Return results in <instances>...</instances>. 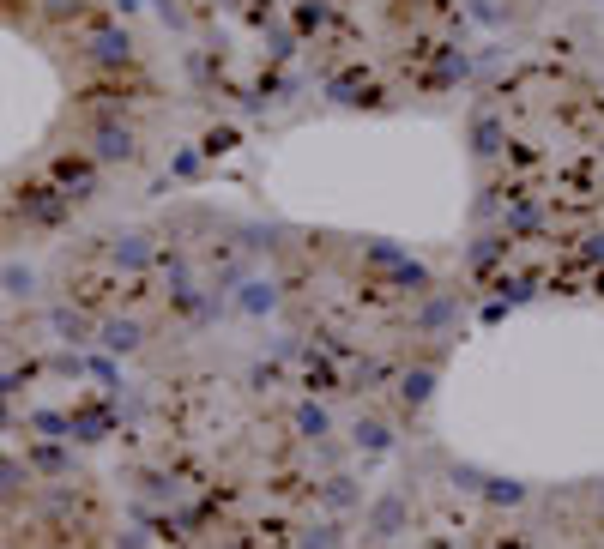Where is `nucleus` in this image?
<instances>
[{
    "mask_svg": "<svg viewBox=\"0 0 604 549\" xmlns=\"http://www.w3.org/2000/svg\"><path fill=\"white\" fill-rule=\"evenodd\" d=\"M296 423H302V435H327V411H321V405H302Z\"/></svg>",
    "mask_w": 604,
    "mask_h": 549,
    "instance_id": "0eeeda50",
    "label": "nucleus"
},
{
    "mask_svg": "<svg viewBox=\"0 0 604 549\" xmlns=\"http://www.w3.org/2000/svg\"><path fill=\"white\" fill-rule=\"evenodd\" d=\"M85 151L97 157V169L103 163H127L133 157V127L127 121H103V127H91V145Z\"/></svg>",
    "mask_w": 604,
    "mask_h": 549,
    "instance_id": "f257e3e1",
    "label": "nucleus"
},
{
    "mask_svg": "<svg viewBox=\"0 0 604 549\" xmlns=\"http://www.w3.org/2000/svg\"><path fill=\"white\" fill-rule=\"evenodd\" d=\"M339 537H333V525H321V531H309V537H302V549H333Z\"/></svg>",
    "mask_w": 604,
    "mask_h": 549,
    "instance_id": "6e6552de",
    "label": "nucleus"
},
{
    "mask_svg": "<svg viewBox=\"0 0 604 549\" xmlns=\"http://www.w3.org/2000/svg\"><path fill=\"white\" fill-rule=\"evenodd\" d=\"M115 260H121V266H145V260H151V248H145L139 236H121V242H115Z\"/></svg>",
    "mask_w": 604,
    "mask_h": 549,
    "instance_id": "20e7f679",
    "label": "nucleus"
},
{
    "mask_svg": "<svg viewBox=\"0 0 604 549\" xmlns=\"http://www.w3.org/2000/svg\"><path fill=\"white\" fill-rule=\"evenodd\" d=\"M399 525H405V495H381V501L369 507V531H375V537H393Z\"/></svg>",
    "mask_w": 604,
    "mask_h": 549,
    "instance_id": "f03ea898",
    "label": "nucleus"
},
{
    "mask_svg": "<svg viewBox=\"0 0 604 549\" xmlns=\"http://www.w3.org/2000/svg\"><path fill=\"white\" fill-rule=\"evenodd\" d=\"M429 387H435V375H429V369H417V375H405V387H399V393H405V405H423V399H429Z\"/></svg>",
    "mask_w": 604,
    "mask_h": 549,
    "instance_id": "39448f33",
    "label": "nucleus"
},
{
    "mask_svg": "<svg viewBox=\"0 0 604 549\" xmlns=\"http://www.w3.org/2000/svg\"><path fill=\"white\" fill-rule=\"evenodd\" d=\"M357 441H363L369 453H381V447H387V423H357Z\"/></svg>",
    "mask_w": 604,
    "mask_h": 549,
    "instance_id": "423d86ee",
    "label": "nucleus"
},
{
    "mask_svg": "<svg viewBox=\"0 0 604 549\" xmlns=\"http://www.w3.org/2000/svg\"><path fill=\"white\" fill-rule=\"evenodd\" d=\"M103 344H109V350H133V344H139V326H133V320H109V326H103Z\"/></svg>",
    "mask_w": 604,
    "mask_h": 549,
    "instance_id": "7ed1b4c3",
    "label": "nucleus"
}]
</instances>
